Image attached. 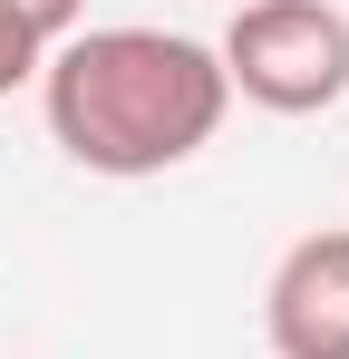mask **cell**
Listing matches in <instances>:
<instances>
[{"instance_id": "1", "label": "cell", "mask_w": 349, "mask_h": 359, "mask_svg": "<svg viewBox=\"0 0 349 359\" xmlns=\"http://www.w3.org/2000/svg\"><path fill=\"white\" fill-rule=\"evenodd\" d=\"M224 107H233V88H224L214 39H184L156 20L68 29L39 59L49 146L78 175H107V184H146V175L194 165L224 136Z\"/></svg>"}, {"instance_id": "2", "label": "cell", "mask_w": 349, "mask_h": 359, "mask_svg": "<svg viewBox=\"0 0 349 359\" xmlns=\"http://www.w3.org/2000/svg\"><path fill=\"white\" fill-rule=\"evenodd\" d=\"M214 59H224V88L262 117H330L349 97V10L340 0H242Z\"/></svg>"}, {"instance_id": "3", "label": "cell", "mask_w": 349, "mask_h": 359, "mask_svg": "<svg viewBox=\"0 0 349 359\" xmlns=\"http://www.w3.org/2000/svg\"><path fill=\"white\" fill-rule=\"evenodd\" d=\"M262 350L272 359H349V224H320L272 262Z\"/></svg>"}, {"instance_id": "4", "label": "cell", "mask_w": 349, "mask_h": 359, "mask_svg": "<svg viewBox=\"0 0 349 359\" xmlns=\"http://www.w3.org/2000/svg\"><path fill=\"white\" fill-rule=\"evenodd\" d=\"M39 59H49V39L0 0V97H20V88H39Z\"/></svg>"}, {"instance_id": "5", "label": "cell", "mask_w": 349, "mask_h": 359, "mask_svg": "<svg viewBox=\"0 0 349 359\" xmlns=\"http://www.w3.org/2000/svg\"><path fill=\"white\" fill-rule=\"evenodd\" d=\"M10 10H20V20H29V29H39V39H68V29H88V0H10Z\"/></svg>"}, {"instance_id": "6", "label": "cell", "mask_w": 349, "mask_h": 359, "mask_svg": "<svg viewBox=\"0 0 349 359\" xmlns=\"http://www.w3.org/2000/svg\"><path fill=\"white\" fill-rule=\"evenodd\" d=\"M233 10H242V0H233Z\"/></svg>"}]
</instances>
